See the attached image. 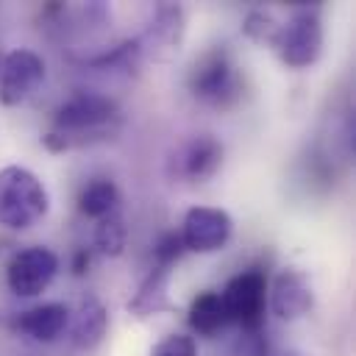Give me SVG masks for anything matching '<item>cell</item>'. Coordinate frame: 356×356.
Segmentation results:
<instances>
[{
    "label": "cell",
    "instance_id": "obj_6",
    "mask_svg": "<svg viewBox=\"0 0 356 356\" xmlns=\"http://www.w3.org/2000/svg\"><path fill=\"white\" fill-rule=\"evenodd\" d=\"M56 273H58V256L50 248L33 245V248H25L11 256V261L6 267V281L14 295L36 298L53 284Z\"/></svg>",
    "mask_w": 356,
    "mask_h": 356
},
{
    "label": "cell",
    "instance_id": "obj_18",
    "mask_svg": "<svg viewBox=\"0 0 356 356\" xmlns=\"http://www.w3.org/2000/svg\"><path fill=\"white\" fill-rule=\"evenodd\" d=\"M86 264H89V253H86V250H78V253H75V273L81 275V273L86 270Z\"/></svg>",
    "mask_w": 356,
    "mask_h": 356
},
{
    "label": "cell",
    "instance_id": "obj_13",
    "mask_svg": "<svg viewBox=\"0 0 356 356\" xmlns=\"http://www.w3.org/2000/svg\"><path fill=\"white\" fill-rule=\"evenodd\" d=\"M189 325L197 334H217L220 328L228 325V314H225V303L220 292H200L192 306H189Z\"/></svg>",
    "mask_w": 356,
    "mask_h": 356
},
{
    "label": "cell",
    "instance_id": "obj_16",
    "mask_svg": "<svg viewBox=\"0 0 356 356\" xmlns=\"http://www.w3.org/2000/svg\"><path fill=\"white\" fill-rule=\"evenodd\" d=\"M150 356H197V345L186 334H170L153 348Z\"/></svg>",
    "mask_w": 356,
    "mask_h": 356
},
{
    "label": "cell",
    "instance_id": "obj_12",
    "mask_svg": "<svg viewBox=\"0 0 356 356\" xmlns=\"http://www.w3.org/2000/svg\"><path fill=\"white\" fill-rule=\"evenodd\" d=\"M106 325H108V314H106L103 303L95 298H86L78 306V312L72 314V325H70L72 342L78 348H95L106 337Z\"/></svg>",
    "mask_w": 356,
    "mask_h": 356
},
{
    "label": "cell",
    "instance_id": "obj_11",
    "mask_svg": "<svg viewBox=\"0 0 356 356\" xmlns=\"http://www.w3.org/2000/svg\"><path fill=\"white\" fill-rule=\"evenodd\" d=\"M67 323H70V309L64 303H42L22 312L17 328L36 342H53L56 337H61Z\"/></svg>",
    "mask_w": 356,
    "mask_h": 356
},
{
    "label": "cell",
    "instance_id": "obj_8",
    "mask_svg": "<svg viewBox=\"0 0 356 356\" xmlns=\"http://www.w3.org/2000/svg\"><path fill=\"white\" fill-rule=\"evenodd\" d=\"M44 78V61L33 50H11L6 58H0V103L3 106H19L25 103L33 89Z\"/></svg>",
    "mask_w": 356,
    "mask_h": 356
},
{
    "label": "cell",
    "instance_id": "obj_2",
    "mask_svg": "<svg viewBox=\"0 0 356 356\" xmlns=\"http://www.w3.org/2000/svg\"><path fill=\"white\" fill-rule=\"evenodd\" d=\"M50 209L44 184L19 164L0 170V225L22 231L36 225Z\"/></svg>",
    "mask_w": 356,
    "mask_h": 356
},
{
    "label": "cell",
    "instance_id": "obj_5",
    "mask_svg": "<svg viewBox=\"0 0 356 356\" xmlns=\"http://www.w3.org/2000/svg\"><path fill=\"white\" fill-rule=\"evenodd\" d=\"M273 47L286 67L303 70L320 58L323 50V22L317 11H300L273 36Z\"/></svg>",
    "mask_w": 356,
    "mask_h": 356
},
{
    "label": "cell",
    "instance_id": "obj_14",
    "mask_svg": "<svg viewBox=\"0 0 356 356\" xmlns=\"http://www.w3.org/2000/svg\"><path fill=\"white\" fill-rule=\"evenodd\" d=\"M117 203H120V192H117L114 181H108V178H97V181L86 184L78 195V209L86 217H95V220H103V217L114 214Z\"/></svg>",
    "mask_w": 356,
    "mask_h": 356
},
{
    "label": "cell",
    "instance_id": "obj_4",
    "mask_svg": "<svg viewBox=\"0 0 356 356\" xmlns=\"http://www.w3.org/2000/svg\"><path fill=\"white\" fill-rule=\"evenodd\" d=\"M189 89L195 97L214 106H228L231 100H236L239 78L231 64V56L222 47L206 50L189 70Z\"/></svg>",
    "mask_w": 356,
    "mask_h": 356
},
{
    "label": "cell",
    "instance_id": "obj_17",
    "mask_svg": "<svg viewBox=\"0 0 356 356\" xmlns=\"http://www.w3.org/2000/svg\"><path fill=\"white\" fill-rule=\"evenodd\" d=\"M181 250H184V245H181V236H178V234H164V236L159 239L156 250H153V256H156V264H159V267H172V264L178 261Z\"/></svg>",
    "mask_w": 356,
    "mask_h": 356
},
{
    "label": "cell",
    "instance_id": "obj_10",
    "mask_svg": "<svg viewBox=\"0 0 356 356\" xmlns=\"http://www.w3.org/2000/svg\"><path fill=\"white\" fill-rule=\"evenodd\" d=\"M222 164V145L214 136H197L181 150V175L189 181H209Z\"/></svg>",
    "mask_w": 356,
    "mask_h": 356
},
{
    "label": "cell",
    "instance_id": "obj_3",
    "mask_svg": "<svg viewBox=\"0 0 356 356\" xmlns=\"http://www.w3.org/2000/svg\"><path fill=\"white\" fill-rule=\"evenodd\" d=\"M220 295L225 303L228 323H236L248 334L261 331L267 309V278L261 270H245L234 275Z\"/></svg>",
    "mask_w": 356,
    "mask_h": 356
},
{
    "label": "cell",
    "instance_id": "obj_9",
    "mask_svg": "<svg viewBox=\"0 0 356 356\" xmlns=\"http://www.w3.org/2000/svg\"><path fill=\"white\" fill-rule=\"evenodd\" d=\"M270 309L275 317L281 320H298L303 317L312 303H314V292H312V281L306 273L300 270H281L270 286Z\"/></svg>",
    "mask_w": 356,
    "mask_h": 356
},
{
    "label": "cell",
    "instance_id": "obj_7",
    "mask_svg": "<svg viewBox=\"0 0 356 356\" xmlns=\"http://www.w3.org/2000/svg\"><path fill=\"white\" fill-rule=\"evenodd\" d=\"M234 220L228 211L214 206H192L181 225V245L192 253H214L222 250L231 239Z\"/></svg>",
    "mask_w": 356,
    "mask_h": 356
},
{
    "label": "cell",
    "instance_id": "obj_15",
    "mask_svg": "<svg viewBox=\"0 0 356 356\" xmlns=\"http://www.w3.org/2000/svg\"><path fill=\"white\" fill-rule=\"evenodd\" d=\"M125 239H128V231H125V222L117 211L103 217L95 228V245L106 256H120L125 250Z\"/></svg>",
    "mask_w": 356,
    "mask_h": 356
},
{
    "label": "cell",
    "instance_id": "obj_1",
    "mask_svg": "<svg viewBox=\"0 0 356 356\" xmlns=\"http://www.w3.org/2000/svg\"><path fill=\"white\" fill-rule=\"evenodd\" d=\"M117 120H120V108L111 97L95 92H78L58 106L53 117V131L44 136V142L53 150H67L72 145H81L83 139L111 131Z\"/></svg>",
    "mask_w": 356,
    "mask_h": 356
}]
</instances>
